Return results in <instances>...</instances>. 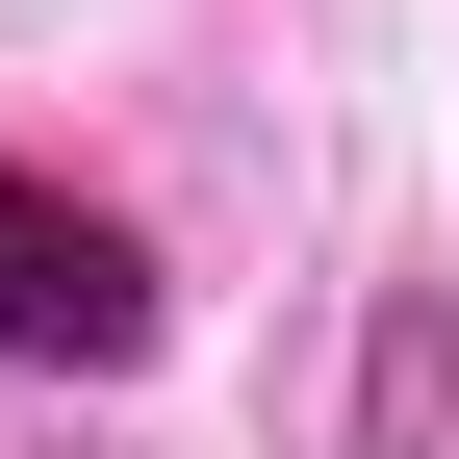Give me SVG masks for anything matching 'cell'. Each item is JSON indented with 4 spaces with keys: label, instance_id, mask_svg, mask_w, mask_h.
<instances>
[{
    "label": "cell",
    "instance_id": "2",
    "mask_svg": "<svg viewBox=\"0 0 459 459\" xmlns=\"http://www.w3.org/2000/svg\"><path fill=\"white\" fill-rule=\"evenodd\" d=\"M459 434V307L434 281H383V358H358V459H434Z\"/></svg>",
    "mask_w": 459,
    "mask_h": 459
},
{
    "label": "cell",
    "instance_id": "1",
    "mask_svg": "<svg viewBox=\"0 0 459 459\" xmlns=\"http://www.w3.org/2000/svg\"><path fill=\"white\" fill-rule=\"evenodd\" d=\"M128 358H153V255H128V204H77V179L0 153V383H128Z\"/></svg>",
    "mask_w": 459,
    "mask_h": 459
}]
</instances>
